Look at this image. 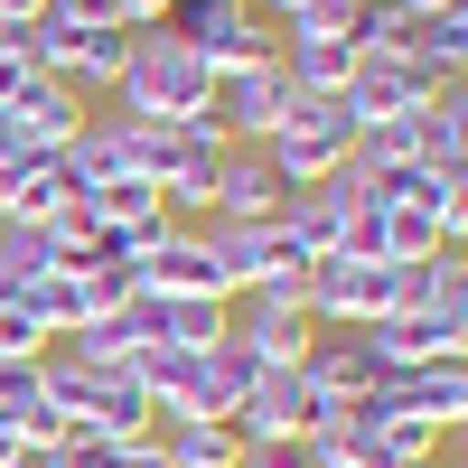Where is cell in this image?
I'll return each instance as SVG.
<instances>
[{
	"label": "cell",
	"mask_w": 468,
	"mask_h": 468,
	"mask_svg": "<svg viewBox=\"0 0 468 468\" xmlns=\"http://www.w3.org/2000/svg\"><path fill=\"white\" fill-rule=\"evenodd\" d=\"M207 85H216V66L178 28H132V66L112 85V112L122 122H207Z\"/></svg>",
	"instance_id": "6da1fadb"
},
{
	"label": "cell",
	"mask_w": 468,
	"mask_h": 468,
	"mask_svg": "<svg viewBox=\"0 0 468 468\" xmlns=\"http://www.w3.org/2000/svg\"><path fill=\"white\" fill-rule=\"evenodd\" d=\"M262 160L282 169V187H319V178H337L346 160H356V112H346L337 94H300V85H291L282 122L262 132Z\"/></svg>",
	"instance_id": "7a4b0ae2"
},
{
	"label": "cell",
	"mask_w": 468,
	"mask_h": 468,
	"mask_svg": "<svg viewBox=\"0 0 468 468\" xmlns=\"http://www.w3.org/2000/svg\"><path fill=\"white\" fill-rule=\"evenodd\" d=\"M216 160H225V141L207 122H132V178H150L160 207L187 216V225H197V207H207Z\"/></svg>",
	"instance_id": "3957f363"
},
{
	"label": "cell",
	"mask_w": 468,
	"mask_h": 468,
	"mask_svg": "<svg viewBox=\"0 0 468 468\" xmlns=\"http://www.w3.org/2000/svg\"><path fill=\"white\" fill-rule=\"evenodd\" d=\"M300 309L319 328H366L384 309H403V262H366V253H319L300 271Z\"/></svg>",
	"instance_id": "277c9868"
},
{
	"label": "cell",
	"mask_w": 468,
	"mask_h": 468,
	"mask_svg": "<svg viewBox=\"0 0 468 468\" xmlns=\"http://www.w3.org/2000/svg\"><path fill=\"white\" fill-rule=\"evenodd\" d=\"M37 48H48V75H66L75 94H112L132 66V28L122 19H37Z\"/></svg>",
	"instance_id": "5b68a950"
},
{
	"label": "cell",
	"mask_w": 468,
	"mask_h": 468,
	"mask_svg": "<svg viewBox=\"0 0 468 468\" xmlns=\"http://www.w3.org/2000/svg\"><path fill=\"white\" fill-rule=\"evenodd\" d=\"M328 412H337V403L309 394V375H300V366H262V375L244 384V403L225 412V431L244 441V450H253V441H309Z\"/></svg>",
	"instance_id": "8992f818"
},
{
	"label": "cell",
	"mask_w": 468,
	"mask_h": 468,
	"mask_svg": "<svg viewBox=\"0 0 468 468\" xmlns=\"http://www.w3.org/2000/svg\"><path fill=\"white\" fill-rule=\"evenodd\" d=\"M160 28H178L216 75H225V66H262V57H282V37L253 19V0H169Z\"/></svg>",
	"instance_id": "52a82bcc"
},
{
	"label": "cell",
	"mask_w": 468,
	"mask_h": 468,
	"mask_svg": "<svg viewBox=\"0 0 468 468\" xmlns=\"http://www.w3.org/2000/svg\"><path fill=\"white\" fill-rule=\"evenodd\" d=\"M375 375H421V366H450L468 356V319H441V309H384V319L356 328Z\"/></svg>",
	"instance_id": "ba28073f"
},
{
	"label": "cell",
	"mask_w": 468,
	"mask_h": 468,
	"mask_svg": "<svg viewBox=\"0 0 468 468\" xmlns=\"http://www.w3.org/2000/svg\"><path fill=\"white\" fill-rule=\"evenodd\" d=\"M282 197H291V187H282V169L262 160V141H225L197 225H282Z\"/></svg>",
	"instance_id": "9c48e42d"
},
{
	"label": "cell",
	"mask_w": 468,
	"mask_h": 468,
	"mask_svg": "<svg viewBox=\"0 0 468 468\" xmlns=\"http://www.w3.org/2000/svg\"><path fill=\"white\" fill-rule=\"evenodd\" d=\"M141 291L150 300H234L225 271H216V253H207V225H187V216H169L141 244Z\"/></svg>",
	"instance_id": "30bf717a"
},
{
	"label": "cell",
	"mask_w": 468,
	"mask_h": 468,
	"mask_svg": "<svg viewBox=\"0 0 468 468\" xmlns=\"http://www.w3.org/2000/svg\"><path fill=\"white\" fill-rule=\"evenodd\" d=\"M282 103H291L282 57H262V66H225L216 85H207V132H216V141H262L271 122H282Z\"/></svg>",
	"instance_id": "8fae6325"
},
{
	"label": "cell",
	"mask_w": 468,
	"mask_h": 468,
	"mask_svg": "<svg viewBox=\"0 0 468 468\" xmlns=\"http://www.w3.org/2000/svg\"><path fill=\"white\" fill-rule=\"evenodd\" d=\"M207 253H216V271H225L234 300L262 291V282H300V271H309V253L291 244L282 225H207Z\"/></svg>",
	"instance_id": "7c38bea8"
},
{
	"label": "cell",
	"mask_w": 468,
	"mask_h": 468,
	"mask_svg": "<svg viewBox=\"0 0 468 468\" xmlns=\"http://www.w3.org/2000/svg\"><path fill=\"white\" fill-rule=\"evenodd\" d=\"M234 337H244L262 366H300L309 337H319V319L300 309V282H262V291L234 300Z\"/></svg>",
	"instance_id": "4fadbf2b"
},
{
	"label": "cell",
	"mask_w": 468,
	"mask_h": 468,
	"mask_svg": "<svg viewBox=\"0 0 468 468\" xmlns=\"http://www.w3.org/2000/svg\"><path fill=\"white\" fill-rule=\"evenodd\" d=\"M441 94V75H421V66H403V57H356V75H346V112H356V132L366 122H394V112H421Z\"/></svg>",
	"instance_id": "5bb4252c"
},
{
	"label": "cell",
	"mask_w": 468,
	"mask_h": 468,
	"mask_svg": "<svg viewBox=\"0 0 468 468\" xmlns=\"http://www.w3.org/2000/svg\"><path fill=\"white\" fill-rule=\"evenodd\" d=\"M346 225H356V178H319V187H291V197H282V234H291V244L309 253V262H319V253H337L346 244Z\"/></svg>",
	"instance_id": "9a60e30c"
},
{
	"label": "cell",
	"mask_w": 468,
	"mask_h": 468,
	"mask_svg": "<svg viewBox=\"0 0 468 468\" xmlns=\"http://www.w3.org/2000/svg\"><path fill=\"white\" fill-rule=\"evenodd\" d=\"M66 356H85V366H132L141 346H160V300L150 291H132L122 309H103V319H85L75 337H57Z\"/></svg>",
	"instance_id": "2e32d148"
},
{
	"label": "cell",
	"mask_w": 468,
	"mask_h": 468,
	"mask_svg": "<svg viewBox=\"0 0 468 468\" xmlns=\"http://www.w3.org/2000/svg\"><path fill=\"white\" fill-rule=\"evenodd\" d=\"M75 216H57V225H28V216H0V300L10 291H28V282H48V271L75 253Z\"/></svg>",
	"instance_id": "e0dca14e"
},
{
	"label": "cell",
	"mask_w": 468,
	"mask_h": 468,
	"mask_svg": "<svg viewBox=\"0 0 468 468\" xmlns=\"http://www.w3.org/2000/svg\"><path fill=\"white\" fill-rule=\"evenodd\" d=\"M394 57L421 66V75H441V85H459L468 75V10H403Z\"/></svg>",
	"instance_id": "ac0fdd59"
},
{
	"label": "cell",
	"mask_w": 468,
	"mask_h": 468,
	"mask_svg": "<svg viewBox=\"0 0 468 468\" xmlns=\"http://www.w3.org/2000/svg\"><path fill=\"white\" fill-rule=\"evenodd\" d=\"M300 375H309V394H319V403H356L366 384H384L356 328H319V337H309V356H300Z\"/></svg>",
	"instance_id": "d6986e66"
},
{
	"label": "cell",
	"mask_w": 468,
	"mask_h": 468,
	"mask_svg": "<svg viewBox=\"0 0 468 468\" xmlns=\"http://www.w3.org/2000/svg\"><path fill=\"white\" fill-rule=\"evenodd\" d=\"M85 112H94V103L75 94L66 75H37V85L10 103V122H19V141H28V150H66L75 132H85Z\"/></svg>",
	"instance_id": "ffe728a7"
},
{
	"label": "cell",
	"mask_w": 468,
	"mask_h": 468,
	"mask_svg": "<svg viewBox=\"0 0 468 468\" xmlns=\"http://www.w3.org/2000/svg\"><path fill=\"white\" fill-rule=\"evenodd\" d=\"M57 160H66V178H75V187L132 178V122H122V112H85V132H75Z\"/></svg>",
	"instance_id": "44dd1931"
},
{
	"label": "cell",
	"mask_w": 468,
	"mask_h": 468,
	"mask_svg": "<svg viewBox=\"0 0 468 468\" xmlns=\"http://www.w3.org/2000/svg\"><path fill=\"white\" fill-rule=\"evenodd\" d=\"M150 450L169 468H244V441L225 421H150Z\"/></svg>",
	"instance_id": "7402d4cb"
},
{
	"label": "cell",
	"mask_w": 468,
	"mask_h": 468,
	"mask_svg": "<svg viewBox=\"0 0 468 468\" xmlns=\"http://www.w3.org/2000/svg\"><path fill=\"white\" fill-rule=\"evenodd\" d=\"M282 75L300 94H346L356 75V37H282Z\"/></svg>",
	"instance_id": "603a6c76"
},
{
	"label": "cell",
	"mask_w": 468,
	"mask_h": 468,
	"mask_svg": "<svg viewBox=\"0 0 468 468\" xmlns=\"http://www.w3.org/2000/svg\"><path fill=\"white\" fill-rule=\"evenodd\" d=\"M234 328V300H160V346H216Z\"/></svg>",
	"instance_id": "cb8c5ba5"
},
{
	"label": "cell",
	"mask_w": 468,
	"mask_h": 468,
	"mask_svg": "<svg viewBox=\"0 0 468 468\" xmlns=\"http://www.w3.org/2000/svg\"><path fill=\"white\" fill-rule=\"evenodd\" d=\"M37 75H48V48H37V19L28 28H0V112H10Z\"/></svg>",
	"instance_id": "d4e9b609"
},
{
	"label": "cell",
	"mask_w": 468,
	"mask_h": 468,
	"mask_svg": "<svg viewBox=\"0 0 468 468\" xmlns=\"http://www.w3.org/2000/svg\"><path fill=\"white\" fill-rule=\"evenodd\" d=\"M207 375H216V394H225V412H234V403H244V384L262 375V356H253V346L234 337V328H225V337L207 346Z\"/></svg>",
	"instance_id": "484cf974"
},
{
	"label": "cell",
	"mask_w": 468,
	"mask_h": 468,
	"mask_svg": "<svg viewBox=\"0 0 468 468\" xmlns=\"http://www.w3.org/2000/svg\"><path fill=\"white\" fill-rule=\"evenodd\" d=\"M48 403V384H37V356H0V421H19Z\"/></svg>",
	"instance_id": "4316f807"
},
{
	"label": "cell",
	"mask_w": 468,
	"mask_h": 468,
	"mask_svg": "<svg viewBox=\"0 0 468 468\" xmlns=\"http://www.w3.org/2000/svg\"><path fill=\"white\" fill-rule=\"evenodd\" d=\"M48 346H57V337L37 328L28 309H19V300H0V356H48Z\"/></svg>",
	"instance_id": "83f0119b"
},
{
	"label": "cell",
	"mask_w": 468,
	"mask_h": 468,
	"mask_svg": "<svg viewBox=\"0 0 468 468\" xmlns=\"http://www.w3.org/2000/svg\"><path fill=\"white\" fill-rule=\"evenodd\" d=\"M244 468H319V450H309V441H253Z\"/></svg>",
	"instance_id": "f1b7e54d"
},
{
	"label": "cell",
	"mask_w": 468,
	"mask_h": 468,
	"mask_svg": "<svg viewBox=\"0 0 468 468\" xmlns=\"http://www.w3.org/2000/svg\"><path fill=\"white\" fill-rule=\"evenodd\" d=\"M28 19H48V0H0V28H28Z\"/></svg>",
	"instance_id": "f546056e"
},
{
	"label": "cell",
	"mask_w": 468,
	"mask_h": 468,
	"mask_svg": "<svg viewBox=\"0 0 468 468\" xmlns=\"http://www.w3.org/2000/svg\"><path fill=\"white\" fill-rule=\"evenodd\" d=\"M122 19H132V28H160V19H169V0H122Z\"/></svg>",
	"instance_id": "4dcf8cb0"
},
{
	"label": "cell",
	"mask_w": 468,
	"mask_h": 468,
	"mask_svg": "<svg viewBox=\"0 0 468 468\" xmlns=\"http://www.w3.org/2000/svg\"><path fill=\"white\" fill-rule=\"evenodd\" d=\"M0 468H57V450H10Z\"/></svg>",
	"instance_id": "1f68e13d"
},
{
	"label": "cell",
	"mask_w": 468,
	"mask_h": 468,
	"mask_svg": "<svg viewBox=\"0 0 468 468\" xmlns=\"http://www.w3.org/2000/svg\"><path fill=\"white\" fill-rule=\"evenodd\" d=\"M10 450H19V441H10V421H0V459H10Z\"/></svg>",
	"instance_id": "d6a6232c"
}]
</instances>
